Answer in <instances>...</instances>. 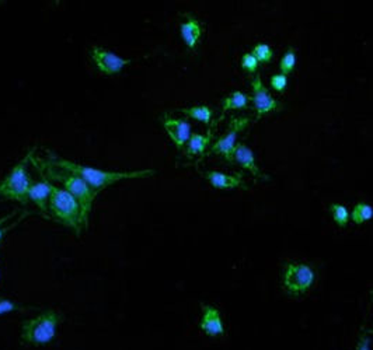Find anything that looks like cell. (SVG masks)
I'll return each mask as SVG.
<instances>
[{"label": "cell", "instance_id": "8992f818", "mask_svg": "<svg viewBox=\"0 0 373 350\" xmlns=\"http://www.w3.org/2000/svg\"><path fill=\"white\" fill-rule=\"evenodd\" d=\"M33 153H28L18 164H16L11 171L0 181V198L14 200L18 203H28V192L33 185L31 177L28 174V161Z\"/></svg>", "mask_w": 373, "mask_h": 350}, {"label": "cell", "instance_id": "44dd1931", "mask_svg": "<svg viewBox=\"0 0 373 350\" xmlns=\"http://www.w3.org/2000/svg\"><path fill=\"white\" fill-rule=\"evenodd\" d=\"M296 66V53L293 48H289V50L285 52V55L282 56L281 62H279V70H281V75H291L293 72Z\"/></svg>", "mask_w": 373, "mask_h": 350}, {"label": "cell", "instance_id": "5bb4252c", "mask_svg": "<svg viewBox=\"0 0 373 350\" xmlns=\"http://www.w3.org/2000/svg\"><path fill=\"white\" fill-rule=\"evenodd\" d=\"M180 34L188 50H197L204 34V27L195 16L187 13L185 18L180 24Z\"/></svg>", "mask_w": 373, "mask_h": 350}, {"label": "cell", "instance_id": "277c9868", "mask_svg": "<svg viewBox=\"0 0 373 350\" xmlns=\"http://www.w3.org/2000/svg\"><path fill=\"white\" fill-rule=\"evenodd\" d=\"M60 324V314L45 310L21 324V341L27 345L44 346L53 342Z\"/></svg>", "mask_w": 373, "mask_h": 350}, {"label": "cell", "instance_id": "e0dca14e", "mask_svg": "<svg viewBox=\"0 0 373 350\" xmlns=\"http://www.w3.org/2000/svg\"><path fill=\"white\" fill-rule=\"evenodd\" d=\"M180 112H183L184 115L200 121L205 125L211 124L212 119V109L208 105H194V106H188V108H181Z\"/></svg>", "mask_w": 373, "mask_h": 350}, {"label": "cell", "instance_id": "52a82bcc", "mask_svg": "<svg viewBox=\"0 0 373 350\" xmlns=\"http://www.w3.org/2000/svg\"><path fill=\"white\" fill-rule=\"evenodd\" d=\"M90 58L96 66V69L106 76H115L121 73L131 62L132 59L121 58L119 55L106 50L103 47H92L90 50Z\"/></svg>", "mask_w": 373, "mask_h": 350}, {"label": "cell", "instance_id": "6da1fadb", "mask_svg": "<svg viewBox=\"0 0 373 350\" xmlns=\"http://www.w3.org/2000/svg\"><path fill=\"white\" fill-rule=\"evenodd\" d=\"M53 167H58L60 170H65L67 173H72L77 177H80L96 194L106 190L107 187L114 185L121 181L126 180H142L149 178L156 174V170H128V171H106L89 165H83L79 163H75L72 160H66L62 157H58L55 154H50L47 160Z\"/></svg>", "mask_w": 373, "mask_h": 350}, {"label": "cell", "instance_id": "ac0fdd59", "mask_svg": "<svg viewBox=\"0 0 373 350\" xmlns=\"http://www.w3.org/2000/svg\"><path fill=\"white\" fill-rule=\"evenodd\" d=\"M350 219H351L352 223L357 224V226H361V224L372 220V206L368 204V203H365V202H358V203L354 206V209H352V212H351V214H350Z\"/></svg>", "mask_w": 373, "mask_h": 350}, {"label": "cell", "instance_id": "ba28073f", "mask_svg": "<svg viewBox=\"0 0 373 350\" xmlns=\"http://www.w3.org/2000/svg\"><path fill=\"white\" fill-rule=\"evenodd\" d=\"M249 124H250V118H246V116L234 118V119L230 122V125H229V131L213 143L211 153L217 154V155H222L223 160L227 161L229 157H230V154H232V151H234V148H236V145H237L239 133H240Z\"/></svg>", "mask_w": 373, "mask_h": 350}, {"label": "cell", "instance_id": "ffe728a7", "mask_svg": "<svg viewBox=\"0 0 373 350\" xmlns=\"http://www.w3.org/2000/svg\"><path fill=\"white\" fill-rule=\"evenodd\" d=\"M331 216H333V220L334 223L341 227V229H345L350 223V210L344 206V204H340V203H331L330 207H328Z\"/></svg>", "mask_w": 373, "mask_h": 350}, {"label": "cell", "instance_id": "30bf717a", "mask_svg": "<svg viewBox=\"0 0 373 350\" xmlns=\"http://www.w3.org/2000/svg\"><path fill=\"white\" fill-rule=\"evenodd\" d=\"M252 90H253V106L259 118L266 116V114L275 111L278 108V101L272 99L269 92L266 90L264 83L261 82V77L257 75L252 82Z\"/></svg>", "mask_w": 373, "mask_h": 350}, {"label": "cell", "instance_id": "5b68a950", "mask_svg": "<svg viewBox=\"0 0 373 350\" xmlns=\"http://www.w3.org/2000/svg\"><path fill=\"white\" fill-rule=\"evenodd\" d=\"M316 283V270L303 262L288 261L281 272V288L291 297L308 295Z\"/></svg>", "mask_w": 373, "mask_h": 350}, {"label": "cell", "instance_id": "2e32d148", "mask_svg": "<svg viewBox=\"0 0 373 350\" xmlns=\"http://www.w3.org/2000/svg\"><path fill=\"white\" fill-rule=\"evenodd\" d=\"M212 131H210L207 135H201V133H193L188 143H187V148H185V153L187 155L193 157V155H198V154H202L204 151L208 149L211 141H212Z\"/></svg>", "mask_w": 373, "mask_h": 350}, {"label": "cell", "instance_id": "7402d4cb", "mask_svg": "<svg viewBox=\"0 0 373 350\" xmlns=\"http://www.w3.org/2000/svg\"><path fill=\"white\" fill-rule=\"evenodd\" d=\"M252 55L259 60V63H268L271 62L274 52L268 44H257L252 50Z\"/></svg>", "mask_w": 373, "mask_h": 350}, {"label": "cell", "instance_id": "83f0119b", "mask_svg": "<svg viewBox=\"0 0 373 350\" xmlns=\"http://www.w3.org/2000/svg\"><path fill=\"white\" fill-rule=\"evenodd\" d=\"M17 213H18V212H17V210H14V212H11L10 214H6V216H3V217L0 219V227H1L3 224H6L9 220H11V219H13V217H14Z\"/></svg>", "mask_w": 373, "mask_h": 350}, {"label": "cell", "instance_id": "7a4b0ae2", "mask_svg": "<svg viewBox=\"0 0 373 350\" xmlns=\"http://www.w3.org/2000/svg\"><path fill=\"white\" fill-rule=\"evenodd\" d=\"M48 214L53 222L72 230L76 236H80L82 231L89 226V220L85 217L79 202L58 185H53Z\"/></svg>", "mask_w": 373, "mask_h": 350}, {"label": "cell", "instance_id": "9a60e30c", "mask_svg": "<svg viewBox=\"0 0 373 350\" xmlns=\"http://www.w3.org/2000/svg\"><path fill=\"white\" fill-rule=\"evenodd\" d=\"M205 178L215 190H219V191H232V190L244 187L243 174L227 175L220 171H208L205 173Z\"/></svg>", "mask_w": 373, "mask_h": 350}, {"label": "cell", "instance_id": "f1b7e54d", "mask_svg": "<svg viewBox=\"0 0 373 350\" xmlns=\"http://www.w3.org/2000/svg\"><path fill=\"white\" fill-rule=\"evenodd\" d=\"M369 332H373V331H369Z\"/></svg>", "mask_w": 373, "mask_h": 350}, {"label": "cell", "instance_id": "4fadbf2b", "mask_svg": "<svg viewBox=\"0 0 373 350\" xmlns=\"http://www.w3.org/2000/svg\"><path fill=\"white\" fill-rule=\"evenodd\" d=\"M53 182L43 174V180L33 182L30 192H28V202H33L40 210L41 216L45 219H50L48 204H50V198L53 192Z\"/></svg>", "mask_w": 373, "mask_h": 350}, {"label": "cell", "instance_id": "9c48e42d", "mask_svg": "<svg viewBox=\"0 0 373 350\" xmlns=\"http://www.w3.org/2000/svg\"><path fill=\"white\" fill-rule=\"evenodd\" d=\"M161 124H163V128L167 132L168 138L175 145V148L178 151H183L185 148V145L188 143L191 135H193L191 125L187 121H184L181 118L170 116L168 114L163 115Z\"/></svg>", "mask_w": 373, "mask_h": 350}, {"label": "cell", "instance_id": "8fae6325", "mask_svg": "<svg viewBox=\"0 0 373 350\" xmlns=\"http://www.w3.org/2000/svg\"><path fill=\"white\" fill-rule=\"evenodd\" d=\"M227 163L230 164H239L243 170L249 171L250 174H253L256 178H261V180H266V175L263 174V171L260 170V167L257 165L256 161V155L253 151L244 145V143H237L234 151H232Z\"/></svg>", "mask_w": 373, "mask_h": 350}, {"label": "cell", "instance_id": "7c38bea8", "mask_svg": "<svg viewBox=\"0 0 373 350\" xmlns=\"http://www.w3.org/2000/svg\"><path fill=\"white\" fill-rule=\"evenodd\" d=\"M200 329L210 338H217L225 335V324L220 311L215 305L211 304L202 305Z\"/></svg>", "mask_w": 373, "mask_h": 350}, {"label": "cell", "instance_id": "cb8c5ba5", "mask_svg": "<svg viewBox=\"0 0 373 350\" xmlns=\"http://www.w3.org/2000/svg\"><path fill=\"white\" fill-rule=\"evenodd\" d=\"M269 84H271V87L275 90V92H278V93H282L285 89H286V86H288V76H285V75H274L271 79H269Z\"/></svg>", "mask_w": 373, "mask_h": 350}, {"label": "cell", "instance_id": "d6986e66", "mask_svg": "<svg viewBox=\"0 0 373 350\" xmlns=\"http://www.w3.org/2000/svg\"><path fill=\"white\" fill-rule=\"evenodd\" d=\"M249 106V97L242 92H232L225 100L222 101L223 112L232 109H244Z\"/></svg>", "mask_w": 373, "mask_h": 350}, {"label": "cell", "instance_id": "3957f363", "mask_svg": "<svg viewBox=\"0 0 373 350\" xmlns=\"http://www.w3.org/2000/svg\"><path fill=\"white\" fill-rule=\"evenodd\" d=\"M51 182L56 181L60 184V187L67 191L75 199L79 202L82 206L85 217L89 220V216L92 213L93 202L96 199L97 194L77 175L67 173L65 170H60L58 167H53L48 161L43 164V171H41Z\"/></svg>", "mask_w": 373, "mask_h": 350}, {"label": "cell", "instance_id": "603a6c76", "mask_svg": "<svg viewBox=\"0 0 373 350\" xmlns=\"http://www.w3.org/2000/svg\"><path fill=\"white\" fill-rule=\"evenodd\" d=\"M242 67L247 73H256V70L259 69V60L252 53H244L242 58Z\"/></svg>", "mask_w": 373, "mask_h": 350}, {"label": "cell", "instance_id": "d4e9b609", "mask_svg": "<svg viewBox=\"0 0 373 350\" xmlns=\"http://www.w3.org/2000/svg\"><path fill=\"white\" fill-rule=\"evenodd\" d=\"M21 308H23V307H21L20 304H17L16 301L0 297V315L9 314V312H14V311H18V310H21Z\"/></svg>", "mask_w": 373, "mask_h": 350}, {"label": "cell", "instance_id": "484cf974", "mask_svg": "<svg viewBox=\"0 0 373 350\" xmlns=\"http://www.w3.org/2000/svg\"><path fill=\"white\" fill-rule=\"evenodd\" d=\"M28 214H30V212H23L21 216H18V219L14 220L11 224H7V223L3 224V226L0 227V243H1V240L4 239V236H6L9 231H11L14 227H17V226H18V224H20V223H21Z\"/></svg>", "mask_w": 373, "mask_h": 350}, {"label": "cell", "instance_id": "4316f807", "mask_svg": "<svg viewBox=\"0 0 373 350\" xmlns=\"http://www.w3.org/2000/svg\"><path fill=\"white\" fill-rule=\"evenodd\" d=\"M355 350H372L371 349V337L368 329H362L357 342Z\"/></svg>", "mask_w": 373, "mask_h": 350}]
</instances>
